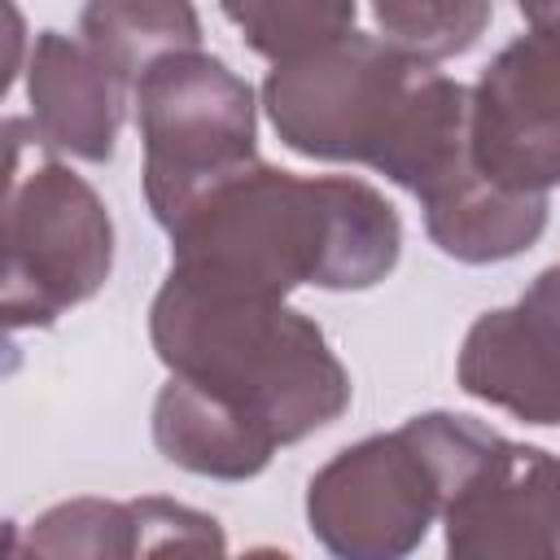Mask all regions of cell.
Here are the masks:
<instances>
[{
  "label": "cell",
  "instance_id": "obj_14",
  "mask_svg": "<svg viewBox=\"0 0 560 560\" xmlns=\"http://www.w3.org/2000/svg\"><path fill=\"white\" fill-rule=\"evenodd\" d=\"M79 35L136 92L153 61L179 48H201V18L184 0H96L79 13Z\"/></svg>",
  "mask_w": 560,
  "mask_h": 560
},
{
  "label": "cell",
  "instance_id": "obj_2",
  "mask_svg": "<svg viewBox=\"0 0 560 560\" xmlns=\"http://www.w3.org/2000/svg\"><path fill=\"white\" fill-rule=\"evenodd\" d=\"M149 341L171 376L241 411L276 446H293L350 407V372L324 328L284 298L166 271L149 306Z\"/></svg>",
  "mask_w": 560,
  "mask_h": 560
},
{
  "label": "cell",
  "instance_id": "obj_8",
  "mask_svg": "<svg viewBox=\"0 0 560 560\" xmlns=\"http://www.w3.org/2000/svg\"><path fill=\"white\" fill-rule=\"evenodd\" d=\"M446 560H560V455L499 442L451 494Z\"/></svg>",
  "mask_w": 560,
  "mask_h": 560
},
{
  "label": "cell",
  "instance_id": "obj_13",
  "mask_svg": "<svg viewBox=\"0 0 560 560\" xmlns=\"http://www.w3.org/2000/svg\"><path fill=\"white\" fill-rule=\"evenodd\" d=\"M9 560H140L144 521L140 503L79 494L52 503L31 525L9 521Z\"/></svg>",
  "mask_w": 560,
  "mask_h": 560
},
{
  "label": "cell",
  "instance_id": "obj_1",
  "mask_svg": "<svg viewBox=\"0 0 560 560\" xmlns=\"http://www.w3.org/2000/svg\"><path fill=\"white\" fill-rule=\"evenodd\" d=\"M166 236L175 271L262 298L298 284L372 289L402 254V219L368 179L293 175L262 158L210 188Z\"/></svg>",
  "mask_w": 560,
  "mask_h": 560
},
{
  "label": "cell",
  "instance_id": "obj_5",
  "mask_svg": "<svg viewBox=\"0 0 560 560\" xmlns=\"http://www.w3.org/2000/svg\"><path fill=\"white\" fill-rule=\"evenodd\" d=\"M144 144V201L171 232L210 188L258 162V101L223 57L179 48L153 61L131 92Z\"/></svg>",
  "mask_w": 560,
  "mask_h": 560
},
{
  "label": "cell",
  "instance_id": "obj_15",
  "mask_svg": "<svg viewBox=\"0 0 560 560\" xmlns=\"http://www.w3.org/2000/svg\"><path fill=\"white\" fill-rule=\"evenodd\" d=\"M219 13L271 66L298 61L359 31L354 0H245V4L228 0Z\"/></svg>",
  "mask_w": 560,
  "mask_h": 560
},
{
  "label": "cell",
  "instance_id": "obj_7",
  "mask_svg": "<svg viewBox=\"0 0 560 560\" xmlns=\"http://www.w3.org/2000/svg\"><path fill=\"white\" fill-rule=\"evenodd\" d=\"M525 35L472 83V162L508 188L547 197L560 184V31L521 4Z\"/></svg>",
  "mask_w": 560,
  "mask_h": 560
},
{
  "label": "cell",
  "instance_id": "obj_3",
  "mask_svg": "<svg viewBox=\"0 0 560 560\" xmlns=\"http://www.w3.org/2000/svg\"><path fill=\"white\" fill-rule=\"evenodd\" d=\"M499 442L503 433L472 416L420 411L315 468L306 525L332 560H407Z\"/></svg>",
  "mask_w": 560,
  "mask_h": 560
},
{
  "label": "cell",
  "instance_id": "obj_4",
  "mask_svg": "<svg viewBox=\"0 0 560 560\" xmlns=\"http://www.w3.org/2000/svg\"><path fill=\"white\" fill-rule=\"evenodd\" d=\"M4 328H48L96 298L114 271V219L101 192L52 158L31 118H4Z\"/></svg>",
  "mask_w": 560,
  "mask_h": 560
},
{
  "label": "cell",
  "instance_id": "obj_12",
  "mask_svg": "<svg viewBox=\"0 0 560 560\" xmlns=\"http://www.w3.org/2000/svg\"><path fill=\"white\" fill-rule=\"evenodd\" d=\"M420 210H424L429 241L446 258L468 262V267L516 258L547 228V197L508 192V188L490 184L477 171V162L459 179H451L442 192L420 201Z\"/></svg>",
  "mask_w": 560,
  "mask_h": 560
},
{
  "label": "cell",
  "instance_id": "obj_6",
  "mask_svg": "<svg viewBox=\"0 0 560 560\" xmlns=\"http://www.w3.org/2000/svg\"><path fill=\"white\" fill-rule=\"evenodd\" d=\"M429 70L433 66L402 57L381 35L354 31L319 52L271 66L262 109L284 149L381 171Z\"/></svg>",
  "mask_w": 560,
  "mask_h": 560
},
{
  "label": "cell",
  "instance_id": "obj_17",
  "mask_svg": "<svg viewBox=\"0 0 560 560\" xmlns=\"http://www.w3.org/2000/svg\"><path fill=\"white\" fill-rule=\"evenodd\" d=\"M136 503L144 521L140 560H293L280 547H249L241 556H228L223 525L210 512L162 499V494H144Z\"/></svg>",
  "mask_w": 560,
  "mask_h": 560
},
{
  "label": "cell",
  "instance_id": "obj_9",
  "mask_svg": "<svg viewBox=\"0 0 560 560\" xmlns=\"http://www.w3.org/2000/svg\"><path fill=\"white\" fill-rule=\"evenodd\" d=\"M455 381L525 424H560V262L542 267L512 306L468 324Z\"/></svg>",
  "mask_w": 560,
  "mask_h": 560
},
{
  "label": "cell",
  "instance_id": "obj_16",
  "mask_svg": "<svg viewBox=\"0 0 560 560\" xmlns=\"http://www.w3.org/2000/svg\"><path fill=\"white\" fill-rule=\"evenodd\" d=\"M494 9L486 0H376V35L420 66L468 52L490 26Z\"/></svg>",
  "mask_w": 560,
  "mask_h": 560
},
{
  "label": "cell",
  "instance_id": "obj_10",
  "mask_svg": "<svg viewBox=\"0 0 560 560\" xmlns=\"http://www.w3.org/2000/svg\"><path fill=\"white\" fill-rule=\"evenodd\" d=\"M26 101L31 127L52 158L109 162L131 109V88L83 35L48 26L26 57Z\"/></svg>",
  "mask_w": 560,
  "mask_h": 560
},
{
  "label": "cell",
  "instance_id": "obj_11",
  "mask_svg": "<svg viewBox=\"0 0 560 560\" xmlns=\"http://www.w3.org/2000/svg\"><path fill=\"white\" fill-rule=\"evenodd\" d=\"M153 446L166 464L210 481H249L276 455V442L262 429L179 376L153 398Z\"/></svg>",
  "mask_w": 560,
  "mask_h": 560
}]
</instances>
